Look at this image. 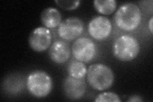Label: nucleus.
<instances>
[{"label":"nucleus","instance_id":"nucleus-1","mask_svg":"<svg viewBox=\"0 0 153 102\" xmlns=\"http://www.w3.org/2000/svg\"><path fill=\"white\" fill-rule=\"evenodd\" d=\"M142 13L136 4L126 3L118 8L114 16L116 26L123 31H131L139 26Z\"/></svg>","mask_w":153,"mask_h":102},{"label":"nucleus","instance_id":"nucleus-2","mask_svg":"<svg viewBox=\"0 0 153 102\" xmlns=\"http://www.w3.org/2000/svg\"><path fill=\"white\" fill-rule=\"evenodd\" d=\"M87 80L93 89L104 91L112 86L114 82V74L108 66L102 63H95L88 68Z\"/></svg>","mask_w":153,"mask_h":102},{"label":"nucleus","instance_id":"nucleus-3","mask_svg":"<svg viewBox=\"0 0 153 102\" xmlns=\"http://www.w3.org/2000/svg\"><path fill=\"white\" fill-rule=\"evenodd\" d=\"M140 51L138 40L130 35H123L114 41L112 52L114 56L122 61H130L138 56Z\"/></svg>","mask_w":153,"mask_h":102},{"label":"nucleus","instance_id":"nucleus-4","mask_svg":"<svg viewBox=\"0 0 153 102\" xmlns=\"http://www.w3.org/2000/svg\"><path fill=\"white\" fill-rule=\"evenodd\" d=\"M27 89L31 95L38 98L49 95L52 89L53 82L47 72L36 70L30 73L26 80Z\"/></svg>","mask_w":153,"mask_h":102},{"label":"nucleus","instance_id":"nucleus-5","mask_svg":"<svg viewBox=\"0 0 153 102\" xmlns=\"http://www.w3.org/2000/svg\"><path fill=\"white\" fill-rule=\"evenodd\" d=\"M95 43L88 37L76 38L71 46V52L75 60L83 63H89L97 54Z\"/></svg>","mask_w":153,"mask_h":102},{"label":"nucleus","instance_id":"nucleus-6","mask_svg":"<svg viewBox=\"0 0 153 102\" xmlns=\"http://www.w3.org/2000/svg\"><path fill=\"white\" fill-rule=\"evenodd\" d=\"M84 24L80 19L71 17L61 21L57 28V33L62 40H72L80 37L84 33Z\"/></svg>","mask_w":153,"mask_h":102},{"label":"nucleus","instance_id":"nucleus-7","mask_svg":"<svg viewBox=\"0 0 153 102\" xmlns=\"http://www.w3.org/2000/svg\"><path fill=\"white\" fill-rule=\"evenodd\" d=\"M52 36L49 29L40 26L34 29L29 36V45L33 51L42 52L51 45Z\"/></svg>","mask_w":153,"mask_h":102},{"label":"nucleus","instance_id":"nucleus-8","mask_svg":"<svg viewBox=\"0 0 153 102\" xmlns=\"http://www.w3.org/2000/svg\"><path fill=\"white\" fill-rule=\"evenodd\" d=\"M88 30L91 36L94 40H103L111 34L112 30V22L106 17H95L89 22Z\"/></svg>","mask_w":153,"mask_h":102},{"label":"nucleus","instance_id":"nucleus-9","mask_svg":"<svg viewBox=\"0 0 153 102\" xmlns=\"http://www.w3.org/2000/svg\"><path fill=\"white\" fill-rule=\"evenodd\" d=\"M63 89L67 98L73 100H79L85 93L86 85L83 79H76L68 76L64 80Z\"/></svg>","mask_w":153,"mask_h":102},{"label":"nucleus","instance_id":"nucleus-10","mask_svg":"<svg viewBox=\"0 0 153 102\" xmlns=\"http://www.w3.org/2000/svg\"><path fill=\"white\" fill-rule=\"evenodd\" d=\"M49 54L51 59L57 64H62L68 60L71 49L68 43L64 40H57L49 47Z\"/></svg>","mask_w":153,"mask_h":102},{"label":"nucleus","instance_id":"nucleus-11","mask_svg":"<svg viewBox=\"0 0 153 102\" xmlns=\"http://www.w3.org/2000/svg\"><path fill=\"white\" fill-rule=\"evenodd\" d=\"M43 25L47 28H55L61 22L62 16L60 12L56 8L48 7L44 9L40 16Z\"/></svg>","mask_w":153,"mask_h":102},{"label":"nucleus","instance_id":"nucleus-12","mask_svg":"<svg viewBox=\"0 0 153 102\" xmlns=\"http://www.w3.org/2000/svg\"><path fill=\"white\" fill-rule=\"evenodd\" d=\"M67 70L69 76L76 79H84L87 75V68L84 63L78 60L71 61L68 65Z\"/></svg>","mask_w":153,"mask_h":102},{"label":"nucleus","instance_id":"nucleus-13","mask_svg":"<svg viewBox=\"0 0 153 102\" xmlns=\"http://www.w3.org/2000/svg\"><path fill=\"white\" fill-rule=\"evenodd\" d=\"M93 4L97 11L103 15L112 13L117 7L116 0H95Z\"/></svg>","mask_w":153,"mask_h":102},{"label":"nucleus","instance_id":"nucleus-14","mask_svg":"<svg viewBox=\"0 0 153 102\" xmlns=\"http://www.w3.org/2000/svg\"><path fill=\"white\" fill-rule=\"evenodd\" d=\"M95 101L101 102V101H114V102H121V100L119 98V96L112 93V92H105V93H100L98 95Z\"/></svg>","mask_w":153,"mask_h":102},{"label":"nucleus","instance_id":"nucleus-15","mask_svg":"<svg viewBox=\"0 0 153 102\" xmlns=\"http://www.w3.org/2000/svg\"><path fill=\"white\" fill-rule=\"evenodd\" d=\"M79 0H75V1H69V0H56L55 3L60 7L61 8L66 10H72L77 8L80 3Z\"/></svg>","mask_w":153,"mask_h":102},{"label":"nucleus","instance_id":"nucleus-16","mask_svg":"<svg viewBox=\"0 0 153 102\" xmlns=\"http://www.w3.org/2000/svg\"><path fill=\"white\" fill-rule=\"evenodd\" d=\"M129 102H141L143 101V100L141 98V97L140 96L138 95H133L130 97L128 100Z\"/></svg>","mask_w":153,"mask_h":102},{"label":"nucleus","instance_id":"nucleus-17","mask_svg":"<svg viewBox=\"0 0 153 102\" xmlns=\"http://www.w3.org/2000/svg\"><path fill=\"white\" fill-rule=\"evenodd\" d=\"M152 22H153V17H151V19H150V20H149V22H148V26H149V30H150V31H151V34H152L153 33V29H152V27H153V24H152Z\"/></svg>","mask_w":153,"mask_h":102}]
</instances>
